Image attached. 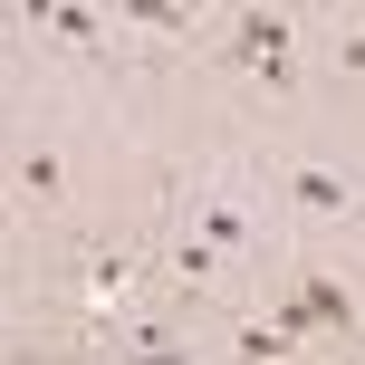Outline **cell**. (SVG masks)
I'll return each mask as SVG.
<instances>
[{"instance_id":"52a82bcc","label":"cell","mask_w":365,"mask_h":365,"mask_svg":"<svg viewBox=\"0 0 365 365\" xmlns=\"http://www.w3.org/2000/svg\"><path fill=\"white\" fill-rule=\"evenodd\" d=\"M115 10H125L135 29H182L192 38V10H182V0H115Z\"/></svg>"},{"instance_id":"7a4b0ae2","label":"cell","mask_w":365,"mask_h":365,"mask_svg":"<svg viewBox=\"0 0 365 365\" xmlns=\"http://www.w3.org/2000/svg\"><path fill=\"white\" fill-rule=\"evenodd\" d=\"M231 48H240V68H259V87H269V96L298 87V68H289V10H240Z\"/></svg>"},{"instance_id":"3957f363","label":"cell","mask_w":365,"mask_h":365,"mask_svg":"<svg viewBox=\"0 0 365 365\" xmlns=\"http://www.w3.org/2000/svg\"><path fill=\"white\" fill-rule=\"evenodd\" d=\"M29 19H48L58 38H77V48H106V19L77 10V0H29Z\"/></svg>"},{"instance_id":"277c9868","label":"cell","mask_w":365,"mask_h":365,"mask_svg":"<svg viewBox=\"0 0 365 365\" xmlns=\"http://www.w3.org/2000/svg\"><path fill=\"white\" fill-rule=\"evenodd\" d=\"M125 279H135L125 250H96V259H87V298H96V308H115V298H125Z\"/></svg>"},{"instance_id":"6da1fadb","label":"cell","mask_w":365,"mask_h":365,"mask_svg":"<svg viewBox=\"0 0 365 365\" xmlns=\"http://www.w3.org/2000/svg\"><path fill=\"white\" fill-rule=\"evenodd\" d=\"M269 327H279V336H317V327H336V336H346V327H356V289H346V279H327V269H308L289 298H279V317H269Z\"/></svg>"},{"instance_id":"9c48e42d","label":"cell","mask_w":365,"mask_h":365,"mask_svg":"<svg viewBox=\"0 0 365 365\" xmlns=\"http://www.w3.org/2000/svg\"><path fill=\"white\" fill-rule=\"evenodd\" d=\"M125 365H192V346H135Z\"/></svg>"},{"instance_id":"5b68a950","label":"cell","mask_w":365,"mask_h":365,"mask_svg":"<svg viewBox=\"0 0 365 365\" xmlns=\"http://www.w3.org/2000/svg\"><path fill=\"white\" fill-rule=\"evenodd\" d=\"M231 356H240V365H279V356H289V336L259 327V317H240V327H231Z\"/></svg>"},{"instance_id":"ba28073f","label":"cell","mask_w":365,"mask_h":365,"mask_svg":"<svg viewBox=\"0 0 365 365\" xmlns=\"http://www.w3.org/2000/svg\"><path fill=\"white\" fill-rule=\"evenodd\" d=\"M19 182H29V192H58L68 173H58V154H48V145H29V154H19Z\"/></svg>"},{"instance_id":"8992f818","label":"cell","mask_w":365,"mask_h":365,"mask_svg":"<svg viewBox=\"0 0 365 365\" xmlns=\"http://www.w3.org/2000/svg\"><path fill=\"white\" fill-rule=\"evenodd\" d=\"M289 192L308 202V212H346V182H336V173H317V164H298V173H289Z\"/></svg>"}]
</instances>
